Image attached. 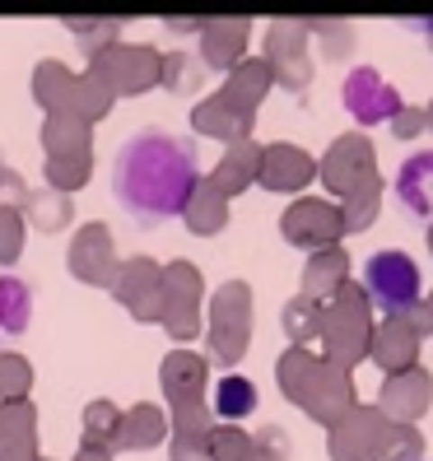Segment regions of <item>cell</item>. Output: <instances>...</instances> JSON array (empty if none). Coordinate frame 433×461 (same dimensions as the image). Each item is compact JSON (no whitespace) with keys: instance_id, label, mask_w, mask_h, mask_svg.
Here are the masks:
<instances>
[{"instance_id":"26","label":"cell","mask_w":433,"mask_h":461,"mask_svg":"<svg viewBox=\"0 0 433 461\" xmlns=\"http://www.w3.org/2000/svg\"><path fill=\"white\" fill-rule=\"evenodd\" d=\"M257 168H261V145L257 140H233L229 154L220 158V168L210 173V182L220 186V196H238L257 182Z\"/></svg>"},{"instance_id":"42","label":"cell","mask_w":433,"mask_h":461,"mask_svg":"<svg viewBox=\"0 0 433 461\" xmlns=\"http://www.w3.org/2000/svg\"><path fill=\"white\" fill-rule=\"evenodd\" d=\"M66 23H70V33H75V38H79V42H85V47L94 51V57H98L103 47H113L117 23H122V19H66Z\"/></svg>"},{"instance_id":"23","label":"cell","mask_w":433,"mask_h":461,"mask_svg":"<svg viewBox=\"0 0 433 461\" xmlns=\"http://www.w3.org/2000/svg\"><path fill=\"white\" fill-rule=\"evenodd\" d=\"M33 405L29 401H5L0 405V461H33L38 456V433H33Z\"/></svg>"},{"instance_id":"28","label":"cell","mask_w":433,"mask_h":461,"mask_svg":"<svg viewBox=\"0 0 433 461\" xmlns=\"http://www.w3.org/2000/svg\"><path fill=\"white\" fill-rule=\"evenodd\" d=\"M192 126L201 131V135H214V140H252V122L248 117H238L233 107L214 94V98H201L196 107H192Z\"/></svg>"},{"instance_id":"17","label":"cell","mask_w":433,"mask_h":461,"mask_svg":"<svg viewBox=\"0 0 433 461\" xmlns=\"http://www.w3.org/2000/svg\"><path fill=\"white\" fill-rule=\"evenodd\" d=\"M70 276L85 285H113L117 280V252L107 224H85L70 242Z\"/></svg>"},{"instance_id":"20","label":"cell","mask_w":433,"mask_h":461,"mask_svg":"<svg viewBox=\"0 0 433 461\" xmlns=\"http://www.w3.org/2000/svg\"><path fill=\"white\" fill-rule=\"evenodd\" d=\"M270 66L261 61V57H252V61H238L233 70H229V85L220 89V98L233 107L238 117H248V122H257V107H261V98L270 94Z\"/></svg>"},{"instance_id":"10","label":"cell","mask_w":433,"mask_h":461,"mask_svg":"<svg viewBox=\"0 0 433 461\" xmlns=\"http://www.w3.org/2000/svg\"><path fill=\"white\" fill-rule=\"evenodd\" d=\"M280 233L293 242V248H308V252L340 248V238H345L340 205H336V201H321V196L293 201V205L280 214Z\"/></svg>"},{"instance_id":"38","label":"cell","mask_w":433,"mask_h":461,"mask_svg":"<svg viewBox=\"0 0 433 461\" xmlns=\"http://www.w3.org/2000/svg\"><path fill=\"white\" fill-rule=\"evenodd\" d=\"M205 79V66L196 57H186V51H173V57H164V70H158V85H168L173 94H192L201 89Z\"/></svg>"},{"instance_id":"12","label":"cell","mask_w":433,"mask_h":461,"mask_svg":"<svg viewBox=\"0 0 433 461\" xmlns=\"http://www.w3.org/2000/svg\"><path fill=\"white\" fill-rule=\"evenodd\" d=\"M433 405V377L428 368H405V373H392L383 377V392H377V411H383L387 424H415L428 415Z\"/></svg>"},{"instance_id":"29","label":"cell","mask_w":433,"mask_h":461,"mask_svg":"<svg viewBox=\"0 0 433 461\" xmlns=\"http://www.w3.org/2000/svg\"><path fill=\"white\" fill-rule=\"evenodd\" d=\"M182 220H186V229L201 233V238L220 233L229 224V196H220V186H214L210 177H201L192 201H186V210H182Z\"/></svg>"},{"instance_id":"43","label":"cell","mask_w":433,"mask_h":461,"mask_svg":"<svg viewBox=\"0 0 433 461\" xmlns=\"http://www.w3.org/2000/svg\"><path fill=\"white\" fill-rule=\"evenodd\" d=\"M19 248H23V220H19V210L0 205V266H10Z\"/></svg>"},{"instance_id":"14","label":"cell","mask_w":433,"mask_h":461,"mask_svg":"<svg viewBox=\"0 0 433 461\" xmlns=\"http://www.w3.org/2000/svg\"><path fill=\"white\" fill-rule=\"evenodd\" d=\"M383 433H387L383 411H377V405H355L340 424H331L327 452H331V461H373Z\"/></svg>"},{"instance_id":"36","label":"cell","mask_w":433,"mask_h":461,"mask_svg":"<svg viewBox=\"0 0 433 461\" xmlns=\"http://www.w3.org/2000/svg\"><path fill=\"white\" fill-rule=\"evenodd\" d=\"M214 411H220L224 420H248L257 411V383L229 373L224 383H220V392H214Z\"/></svg>"},{"instance_id":"21","label":"cell","mask_w":433,"mask_h":461,"mask_svg":"<svg viewBox=\"0 0 433 461\" xmlns=\"http://www.w3.org/2000/svg\"><path fill=\"white\" fill-rule=\"evenodd\" d=\"M210 411L205 401L173 405V461H210Z\"/></svg>"},{"instance_id":"48","label":"cell","mask_w":433,"mask_h":461,"mask_svg":"<svg viewBox=\"0 0 433 461\" xmlns=\"http://www.w3.org/2000/svg\"><path fill=\"white\" fill-rule=\"evenodd\" d=\"M405 29H415V33H424V42L433 47V19H405Z\"/></svg>"},{"instance_id":"34","label":"cell","mask_w":433,"mask_h":461,"mask_svg":"<svg viewBox=\"0 0 433 461\" xmlns=\"http://www.w3.org/2000/svg\"><path fill=\"white\" fill-rule=\"evenodd\" d=\"M377 210H383V177H377V182H368L364 192H355V196H345V201H340V220H345V233H364V229H373Z\"/></svg>"},{"instance_id":"49","label":"cell","mask_w":433,"mask_h":461,"mask_svg":"<svg viewBox=\"0 0 433 461\" xmlns=\"http://www.w3.org/2000/svg\"><path fill=\"white\" fill-rule=\"evenodd\" d=\"M424 135H433V103L424 107Z\"/></svg>"},{"instance_id":"4","label":"cell","mask_w":433,"mask_h":461,"mask_svg":"<svg viewBox=\"0 0 433 461\" xmlns=\"http://www.w3.org/2000/svg\"><path fill=\"white\" fill-rule=\"evenodd\" d=\"M33 89H38V103L47 107L51 117H79L85 126L98 122L107 107H113V94H107L94 75H70L57 61H42L38 66Z\"/></svg>"},{"instance_id":"31","label":"cell","mask_w":433,"mask_h":461,"mask_svg":"<svg viewBox=\"0 0 433 461\" xmlns=\"http://www.w3.org/2000/svg\"><path fill=\"white\" fill-rule=\"evenodd\" d=\"M321 308L327 303H317V298H289L284 303V336L293 349H308L317 336H321Z\"/></svg>"},{"instance_id":"3","label":"cell","mask_w":433,"mask_h":461,"mask_svg":"<svg viewBox=\"0 0 433 461\" xmlns=\"http://www.w3.org/2000/svg\"><path fill=\"white\" fill-rule=\"evenodd\" d=\"M373 327H377V317H373V303H368L364 285H345L331 303L321 308V336L317 340H321V349H327L321 359H331L336 368L355 373V364L368 359Z\"/></svg>"},{"instance_id":"32","label":"cell","mask_w":433,"mask_h":461,"mask_svg":"<svg viewBox=\"0 0 433 461\" xmlns=\"http://www.w3.org/2000/svg\"><path fill=\"white\" fill-rule=\"evenodd\" d=\"M117 424H122V411L113 401H94L85 405V452H113L117 447Z\"/></svg>"},{"instance_id":"45","label":"cell","mask_w":433,"mask_h":461,"mask_svg":"<svg viewBox=\"0 0 433 461\" xmlns=\"http://www.w3.org/2000/svg\"><path fill=\"white\" fill-rule=\"evenodd\" d=\"M257 461H284V429H261L257 433Z\"/></svg>"},{"instance_id":"15","label":"cell","mask_w":433,"mask_h":461,"mask_svg":"<svg viewBox=\"0 0 433 461\" xmlns=\"http://www.w3.org/2000/svg\"><path fill=\"white\" fill-rule=\"evenodd\" d=\"M113 294H117V303H126L140 321H158V312H164V270L145 257H135V261L117 266Z\"/></svg>"},{"instance_id":"37","label":"cell","mask_w":433,"mask_h":461,"mask_svg":"<svg viewBox=\"0 0 433 461\" xmlns=\"http://www.w3.org/2000/svg\"><path fill=\"white\" fill-rule=\"evenodd\" d=\"M210 461H257V438L238 424H224L210 433Z\"/></svg>"},{"instance_id":"52","label":"cell","mask_w":433,"mask_h":461,"mask_svg":"<svg viewBox=\"0 0 433 461\" xmlns=\"http://www.w3.org/2000/svg\"><path fill=\"white\" fill-rule=\"evenodd\" d=\"M33 461H42V456H33Z\"/></svg>"},{"instance_id":"2","label":"cell","mask_w":433,"mask_h":461,"mask_svg":"<svg viewBox=\"0 0 433 461\" xmlns=\"http://www.w3.org/2000/svg\"><path fill=\"white\" fill-rule=\"evenodd\" d=\"M275 377H280V392L299 405V411L317 424H340L349 411H355V377L345 368H336L331 359L312 355V349H284L280 364H275Z\"/></svg>"},{"instance_id":"41","label":"cell","mask_w":433,"mask_h":461,"mask_svg":"<svg viewBox=\"0 0 433 461\" xmlns=\"http://www.w3.org/2000/svg\"><path fill=\"white\" fill-rule=\"evenodd\" d=\"M29 383H33L29 359L0 355V396H5V401H23V396H29Z\"/></svg>"},{"instance_id":"35","label":"cell","mask_w":433,"mask_h":461,"mask_svg":"<svg viewBox=\"0 0 433 461\" xmlns=\"http://www.w3.org/2000/svg\"><path fill=\"white\" fill-rule=\"evenodd\" d=\"M373 461H424V433L415 424H387Z\"/></svg>"},{"instance_id":"33","label":"cell","mask_w":433,"mask_h":461,"mask_svg":"<svg viewBox=\"0 0 433 461\" xmlns=\"http://www.w3.org/2000/svg\"><path fill=\"white\" fill-rule=\"evenodd\" d=\"M33 317V294L19 276H0V331H23Z\"/></svg>"},{"instance_id":"25","label":"cell","mask_w":433,"mask_h":461,"mask_svg":"<svg viewBox=\"0 0 433 461\" xmlns=\"http://www.w3.org/2000/svg\"><path fill=\"white\" fill-rule=\"evenodd\" d=\"M42 145H47V158H51V164H89V158H94L89 126L79 122V117H47Z\"/></svg>"},{"instance_id":"27","label":"cell","mask_w":433,"mask_h":461,"mask_svg":"<svg viewBox=\"0 0 433 461\" xmlns=\"http://www.w3.org/2000/svg\"><path fill=\"white\" fill-rule=\"evenodd\" d=\"M396 196L405 201V210L424 214V220H433V149L424 154H410L396 173Z\"/></svg>"},{"instance_id":"30","label":"cell","mask_w":433,"mask_h":461,"mask_svg":"<svg viewBox=\"0 0 433 461\" xmlns=\"http://www.w3.org/2000/svg\"><path fill=\"white\" fill-rule=\"evenodd\" d=\"M164 433H168V420L158 405H131L117 424V447H154L164 443Z\"/></svg>"},{"instance_id":"50","label":"cell","mask_w":433,"mask_h":461,"mask_svg":"<svg viewBox=\"0 0 433 461\" xmlns=\"http://www.w3.org/2000/svg\"><path fill=\"white\" fill-rule=\"evenodd\" d=\"M79 461H107L103 452H85V447H79Z\"/></svg>"},{"instance_id":"39","label":"cell","mask_w":433,"mask_h":461,"mask_svg":"<svg viewBox=\"0 0 433 461\" xmlns=\"http://www.w3.org/2000/svg\"><path fill=\"white\" fill-rule=\"evenodd\" d=\"M23 205L33 210V224H38V229H47V233H57V229H66V224H70V196L51 192V186H47V192H33Z\"/></svg>"},{"instance_id":"44","label":"cell","mask_w":433,"mask_h":461,"mask_svg":"<svg viewBox=\"0 0 433 461\" xmlns=\"http://www.w3.org/2000/svg\"><path fill=\"white\" fill-rule=\"evenodd\" d=\"M392 131L401 135V140H415V135H424V107H410V103H405L401 113L392 117Z\"/></svg>"},{"instance_id":"40","label":"cell","mask_w":433,"mask_h":461,"mask_svg":"<svg viewBox=\"0 0 433 461\" xmlns=\"http://www.w3.org/2000/svg\"><path fill=\"white\" fill-rule=\"evenodd\" d=\"M303 23H308V38H321V47H327L331 57H349L355 29H349L345 19H303Z\"/></svg>"},{"instance_id":"5","label":"cell","mask_w":433,"mask_h":461,"mask_svg":"<svg viewBox=\"0 0 433 461\" xmlns=\"http://www.w3.org/2000/svg\"><path fill=\"white\" fill-rule=\"evenodd\" d=\"M205 340H210V359H220V364H238L242 355H248V340H252V289L242 280L220 285V294H214V303H210Z\"/></svg>"},{"instance_id":"22","label":"cell","mask_w":433,"mask_h":461,"mask_svg":"<svg viewBox=\"0 0 433 461\" xmlns=\"http://www.w3.org/2000/svg\"><path fill=\"white\" fill-rule=\"evenodd\" d=\"M205 373H210V359L192 355V349H173L158 368V383H164V396L168 405H186V401H201L205 392Z\"/></svg>"},{"instance_id":"8","label":"cell","mask_w":433,"mask_h":461,"mask_svg":"<svg viewBox=\"0 0 433 461\" xmlns=\"http://www.w3.org/2000/svg\"><path fill=\"white\" fill-rule=\"evenodd\" d=\"M317 177L327 182V192L331 196H355L364 192L368 182H377V149L368 135H340V140H331V149L321 154V164H317Z\"/></svg>"},{"instance_id":"13","label":"cell","mask_w":433,"mask_h":461,"mask_svg":"<svg viewBox=\"0 0 433 461\" xmlns=\"http://www.w3.org/2000/svg\"><path fill=\"white\" fill-rule=\"evenodd\" d=\"M345 107H349V117H355L359 126H377V122H392L405 107V98L373 66H359V70H349V79H345Z\"/></svg>"},{"instance_id":"19","label":"cell","mask_w":433,"mask_h":461,"mask_svg":"<svg viewBox=\"0 0 433 461\" xmlns=\"http://www.w3.org/2000/svg\"><path fill=\"white\" fill-rule=\"evenodd\" d=\"M248 33H252V19H205L201 23V66L210 70H233L248 51Z\"/></svg>"},{"instance_id":"18","label":"cell","mask_w":433,"mask_h":461,"mask_svg":"<svg viewBox=\"0 0 433 461\" xmlns=\"http://www.w3.org/2000/svg\"><path fill=\"white\" fill-rule=\"evenodd\" d=\"M317 177V158L299 145H266L261 149V168L257 182L266 192H303V186Z\"/></svg>"},{"instance_id":"51","label":"cell","mask_w":433,"mask_h":461,"mask_svg":"<svg viewBox=\"0 0 433 461\" xmlns=\"http://www.w3.org/2000/svg\"><path fill=\"white\" fill-rule=\"evenodd\" d=\"M428 252H433V224H428Z\"/></svg>"},{"instance_id":"1","label":"cell","mask_w":433,"mask_h":461,"mask_svg":"<svg viewBox=\"0 0 433 461\" xmlns=\"http://www.w3.org/2000/svg\"><path fill=\"white\" fill-rule=\"evenodd\" d=\"M196 182L201 173H196L192 140H177V135L158 131V126H145L140 135H131L113 158V192L135 214L140 229H154V224L173 220V214H182Z\"/></svg>"},{"instance_id":"24","label":"cell","mask_w":433,"mask_h":461,"mask_svg":"<svg viewBox=\"0 0 433 461\" xmlns=\"http://www.w3.org/2000/svg\"><path fill=\"white\" fill-rule=\"evenodd\" d=\"M345 285H349V257H345V248H321V252L308 257V266H303V298L331 303Z\"/></svg>"},{"instance_id":"16","label":"cell","mask_w":433,"mask_h":461,"mask_svg":"<svg viewBox=\"0 0 433 461\" xmlns=\"http://www.w3.org/2000/svg\"><path fill=\"white\" fill-rule=\"evenodd\" d=\"M419 345H424V336L410 327V317L396 312V317H383V321L373 327L368 359L392 377V373H405V368H415V364H419Z\"/></svg>"},{"instance_id":"7","label":"cell","mask_w":433,"mask_h":461,"mask_svg":"<svg viewBox=\"0 0 433 461\" xmlns=\"http://www.w3.org/2000/svg\"><path fill=\"white\" fill-rule=\"evenodd\" d=\"M158 70H164V57H158L154 47H122V42L103 47L94 57V66H89V75L113 98L117 94H145V89H154Z\"/></svg>"},{"instance_id":"11","label":"cell","mask_w":433,"mask_h":461,"mask_svg":"<svg viewBox=\"0 0 433 461\" xmlns=\"http://www.w3.org/2000/svg\"><path fill=\"white\" fill-rule=\"evenodd\" d=\"M158 321L173 340H192L201 331V270L192 261L164 266V312Z\"/></svg>"},{"instance_id":"47","label":"cell","mask_w":433,"mask_h":461,"mask_svg":"<svg viewBox=\"0 0 433 461\" xmlns=\"http://www.w3.org/2000/svg\"><path fill=\"white\" fill-rule=\"evenodd\" d=\"M405 317H410V327H415L419 336H433V289L419 298V308H410Z\"/></svg>"},{"instance_id":"9","label":"cell","mask_w":433,"mask_h":461,"mask_svg":"<svg viewBox=\"0 0 433 461\" xmlns=\"http://www.w3.org/2000/svg\"><path fill=\"white\" fill-rule=\"evenodd\" d=\"M270 79L284 89H308L312 79V38H308V23L303 19H275L266 33V57Z\"/></svg>"},{"instance_id":"46","label":"cell","mask_w":433,"mask_h":461,"mask_svg":"<svg viewBox=\"0 0 433 461\" xmlns=\"http://www.w3.org/2000/svg\"><path fill=\"white\" fill-rule=\"evenodd\" d=\"M14 201H29V192H23V182H19L5 164H0V205L14 210Z\"/></svg>"},{"instance_id":"6","label":"cell","mask_w":433,"mask_h":461,"mask_svg":"<svg viewBox=\"0 0 433 461\" xmlns=\"http://www.w3.org/2000/svg\"><path fill=\"white\" fill-rule=\"evenodd\" d=\"M419 285H424L419 280V266L405 257V252H377L364 266V294H368L373 308H383V317L419 308V298H424Z\"/></svg>"}]
</instances>
